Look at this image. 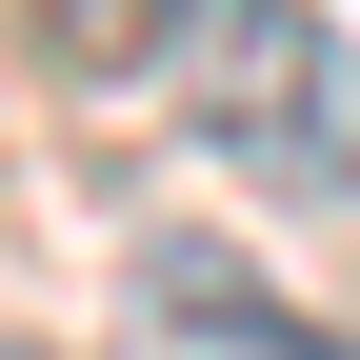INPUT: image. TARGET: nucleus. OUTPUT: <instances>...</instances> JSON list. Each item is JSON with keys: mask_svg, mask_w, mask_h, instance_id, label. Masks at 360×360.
I'll return each mask as SVG.
<instances>
[{"mask_svg": "<svg viewBox=\"0 0 360 360\" xmlns=\"http://www.w3.org/2000/svg\"><path fill=\"white\" fill-rule=\"evenodd\" d=\"M0 360H40V340H20V321H0Z\"/></svg>", "mask_w": 360, "mask_h": 360, "instance_id": "4", "label": "nucleus"}, {"mask_svg": "<svg viewBox=\"0 0 360 360\" xmlns=\"http://www.w3.org/2000/svg\"><path fill=\"white\" fill-rule=\"evenodd\" d=\"M120 321H141V360H360L321 300H300L281 260H240L220 220H141V240H120Z\"/></svg>", "mask_w": 360, "mask_h": 360, "instance_id": "2", "label": "nucleus"}, {"mask_svg": "<svg viewBox=\"0 0 360 360\" xmlns=\"http://www.w3.org/2000/svg\"><path fill=\"white\" fill-rule=\"evenodd\" d=\"M180 40H200V0H20V60L80 80V101H141V120L180 80Z\"/></svg>", "mask_w": 360, "mask_h": 360, "instance_id": "3", "label": "nucleus"}, {"mask_svg": "<svg viewBox=\"0 0 360 360\" xmlns=\"http://www.w3.org/2000/svg\"><path fill=\"white\" fill-rule=\"evenodd\" d=\"M160 120L200 160H240L260 200H360V40L321 20V0H200Z\"/></svg>", "mask_w": 360, "mask_h": 360, "instance_id": "1", "label": "nucleus"}]
</instances>
